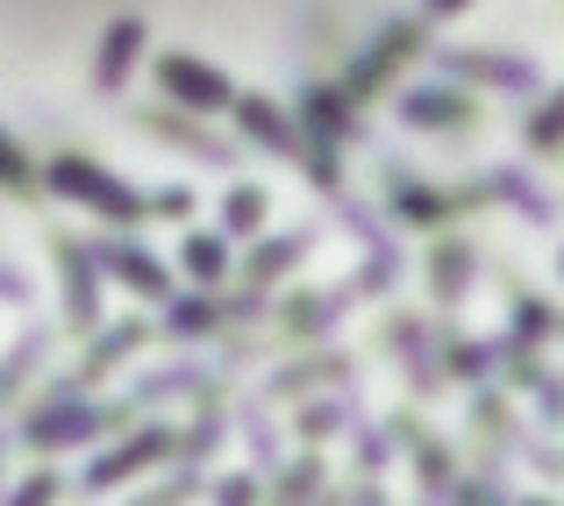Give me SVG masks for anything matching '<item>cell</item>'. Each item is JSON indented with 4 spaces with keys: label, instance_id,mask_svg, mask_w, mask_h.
<instances>
[{
    "label": "cell",
    "instance_id": "cell-1",
    "mask_svg": "<svg viewBox=\"0 0 564 506\" xmlns=\"http://www.w3.org/2000/svg\"><path fill=\"white\" fill-rule=\"evenodd\" d=\"M51 186L65 193V200H86L100 221H143V215H151V193L122 186V178L100 172L86 151H57V157H51Z\"/></svg>",
    "mask_w": 564,
    "mask_h": 506
},
{
    "label": "cell",
    "instance_id": "cell-2",
    "mask_svg": "<svg viewBox=\"0 0 564 506\" xmlns=\"http://www.w3.org/2000/svg\"><path fill=\"white\" fill-rule=\"evenodd\" d=\"M165 457H180V436H172V428H143V436L115 442V450H100L94 464H86L79 493H86V499H94V493H115V485H129V479H137V471L165 464Z\"/></svg>",
    "mask_w": 564,
    "mask_h": 506
},
{
    "label": "cell",
    "instance_id": "cell-3",
    "mask_svg": "<svg viewBox=\"0 0 564 506\" xmlns=\"http://www.w3.org/2000/svg\"><path fill=\"white\" fill-rule=\"evenodd\" d=\"M158 86H165L186 114H229L236 108V86L221 79L207 57H186V51H165V57H158Z\"/></svg>",
    "mask_w": 564,
    "mask_h": 506
},
{
    "label": "cell",
    "instance_id": "cell-4",
    "mask_svg": "<svg viewBox=\"0 0 564 506\" xmlns=\"http://www.w3.org/2000/svg\"><path fill=\"white\" fill-rule=\"evenodd\" d=\"M137 51H143V22H137V14L108 22V36H100V57H94V86H100V94H122V79L137 72Z\"/></svg>",
    "mask_w": 564,
    "mask_h": 506
},
{
    "label": "cell",
    "instance_id": "cell-5",
    "mask_svg": "<svg viewBox=\"0 0 564 506\" xmlns=\"http://www.w3.org/2000/svg\"><path fill=\"white\" fill-rule=\"evenodd\" d=\"M229 114H236V122H243L258 143H272V151H286V157H301V151H307L301 129H293V122H286V114H279L264 94H236V108H229Z\"/></svg>",
    "mask_w": 564,
    "mask_h": 506
},
{
    "label": "cell",
    "instance_id": "cell-6",
    "mask_svg": "<svg viewBox=\"0 0 564 506\" xmlns=\"http://www.w3.org/2000/svg\"><path fill=\"white\" fill-rule=\"evenodd\" d=\"M100 264H108L129 293H143V300H165V293H172V272L158 257H143L137 243H108V250H100Z\"/></svg>",
    "mask_w": 564,
    "mask_h": 506
},
{
    "label": "cell",
    "instance_id": "cell-7",
    "mask_svg": "<svg viewBox=\"0 0 564 506\" xmlns=\"http://www.w3.org/2000/svg\"><path fill=\"white\" fill-rule=\"evenodd\" d=\"M57 264H65V278H72V329H94L100 300H94V272H86V250H79V243H57Z\"/></svg>",
    "mask_w": 564,
    "mask_h": 506
},
{
    "label": "cell",
    "instance_id": "cell-8",
    "mask_svg": "<svg viewBox=\"0 0 564 506\" xmlns=\"http://www.w3.org/2000/svg\"><path fill=\"white\" fill-rule=\"evenodd\" d=\"M443 65H451V72H471V79H500V86H529V79H536L522 57H479V51H471V57H465V51H451Z\"/></svg>",
    "mask_w": 564,
    "mask_h": 506
},
{
    "label": "cell",
    "instance_id": "cell-9",
    "mask_svg": "<svg viewBox=\"0 0 564 506\" xmlns=\"http://www.w3.org/2000/svg\"><path fill=\"white\" fill-rule=\"evenodd\" d=\"M143 122H151V129H158V136H165V143H193V151H200L207 165H229V151H221L215 136H200V129H193L186 114H143Z\"/></svg>",
    "mask_w": 564,
    "mask_h": 506
},
{
    "label": "cell",
    "instance_id": "cell-10",
    "mask_svg": "<svg viewBox=\"0 0 564 506\" xmlns=\"http://www.w3.org/2000/svg\"><path fill=\"white\" fill-rule=\"evenodd\" d=\"M400 114H408V122H471V108L457 94H429V86L400 100Z\"/></svg>",
    "mask_w": 564,
    "mask_h": 506
},
{
    "label": "cell",
    "instance_id": "cell-11",
    "mask_svg": "<svg viewBox=\"0 0 564 506\" xmlns=\"http://www.w3.org/2000/svg\"><path fill=\"white\" fill-rule=\"evenodd\" d=\"M221 221H229L236 235H250L264 221V193L258 186H243V193H229V200H221Z\"/></svg>",
    "mask_w": 564,
    "mask_h": 506
},
{
    "label": "cell",
    "instance_id": "cell-12",
    "mask_svg": "<svg viewBox=\"0 0 564 506\" xmlns=\"http://www.w3.org/2000/svg\"><path fill=\"white\" fill-rule=\"evenodd\" d=\"M322 485V464H293L286 479H279V493H272V506H307V493Z\"/></svg>",
    "mask_w": 564,
    "mask_h": 506
},
{
    "label": "cell",
    "instance_id": "cell-13",
    "mask_svg": "<svg viewBox=\"0 0 564 506\" xmlns=\"http://www.w3.org/2000/svg\"><path fill=\"white\" fill-rule=\"evenodd\" d=\"M57 493H65V479H57V471H36V479H22L8 493V506H57Z\"/></svg>",
    "mask_w": 564,
    "mask_h": 506
},
{
    "label": "cell",
    "instance_id": "cell-14",
    "mask_svg": "<svg viewBox=\"0 0 564 506\" xmlns=\"http://www.w3.org/2000/svg\"><path fill=\"white\" fill-rule=\"evenodd\" d=\"M0 186H14V193L36 186V165L22 157V143H14V136H0Z\"/></svg>",
    "mask_w": 564,
    "mask_h": 506
},
{
    "label": "cell",
    "instance_id": "cell-15",
    "mask_svg": "<svg viewBox=\"0 0 564 506\" xmlns=\"http://www.w3.org/2000/svg\"><path fill=\"white\" fill-rule=\"evenodd\" d=\"M186 272L200 278V286H215V278H221V243H207V235H200V243H186Z\"/></svg>",
    "mask_w": 564,
    "mask_h": 506
},
{
    "label": "cell",
    "instance_id": "cell-16",
    "mask_svg": "<svg viewBox=\"0 0 564 506\" xmlns=\"http://www.w3.org/2000/svg\"><path fill=\"white\" fill-rule=\"evenodd\" d=\"M293 257H301V243H272V250H258V257H250V278L264 286V278H279Z\"/></svg>",
    "mask_w": 564,
    "mask_h": 506
},
{
    "label": "cell",
    "instance_id": "cell-17",
    "mask_svg": "<svg viewBox=\"0 0 564 506\" xmlns=\"http://www.w3.org/2000/svg\"><path fill=\"white\" fill-rule=\"evenodd\" d=\"M193 485H200V479H193V471H180L172 485H158V493H143L137 506H186V499H193Z\"/></svg>",
    "mask_w": 564,
    "mask_h": 506
},
{
    "label": "cell",
    "instance_id": "cell-18",
    "mask_svg": "<svg viewBox=\"0 0 564 506\" xmlns=\"http://www.w3.org/2000/svg\"><path fill=\"white\" fill-rule=\"evenodd\" d=\"M557 136H564V94H557V108H543L529 122V143H557Z\"/></svg>",
    "mask_w": 564,
    "mask_h": 506
},
{
    "label": "cell",
    "instance_id": "cell-19",
    "mask_svg": "<svg viewBox=\"0 0 564 506\" xmlns=\"http://www.w3.org/2000/svg\"><path fill=\"white\" fill-rule=\"evenodd\" d=\"M151 207L180 221V215H193V193H186V186H158V193H151Z\"/></svg>",
    "mask_w": 564,
    "mask_h": 506
},
{
    "label": "cell",
    "instance_id": "cell-20",
    "mask_svg": "<svg viewBox=\"0 0 564 506\" xmlns=\"http://www.w3.org/2000/svg\"><path fill=\"white\" fill-rule=\"evenodd\" d=\"M215 499H221V506H258V485H250V479H221Z\"/></svg>",
    "mask_w": 564,
    "mask_h": 506
},
{
    "label": "cell",
    "instance_id": "cell-21",
    "mask_svg": "<svg viewBox=\"0 0 564 506\" xmlns=\"http://www.w3.org/2000/svg\"><path fill=\"white\" fill-rule=\"evenodd\" d=\"M429 14H457V8H471V0H422Z\"/></svg>",
    "mask_w": 564,
    "mask_h": 506
},
{
    "label": "cell",
    "instance_id": "cell-22",
    "mask_svg": "<svg viewBox=\"0 0 564 506\" xmlns=\"http://www.w3.org/2000/svg\"><path fill=\"white\" fill-rule=\"evenodd\" d=\"M365 506H379V499H372V493H365Z\"/></svg>",
    "mask_w": 564,
    "mask_h": 506
}]
</instances>
